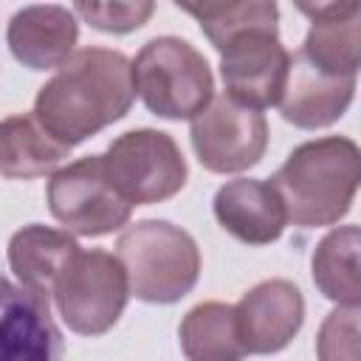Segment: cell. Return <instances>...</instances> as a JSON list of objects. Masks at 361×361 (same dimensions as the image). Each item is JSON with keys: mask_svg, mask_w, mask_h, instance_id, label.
Listing matches in <instances>:
<instances>
[{"mask_svg": "<svg viewBox=\"0 0 361 361\" xmlns=\"http://www.w3.org/2000/svg\"><path fill=\"white\" fill-rule=\"evenodd\" d=\"M361 149L347 135L299 144L268 180L293 226L319 228L338 223L358 192Z\"/></svg>", "mask_w": 361, "mask_h": 361, "instance_id": "cell-2", "label": "cell"}, {"mask_svg": "<svg viewBox=\"0 0 361 361\" xmlns=\"http://www.w3.org/2000/svg\"><path fill=\"white\" fill-rule=\"evenodd\" d=\"M48 209L65 231L79 237H104L127 226L133 206L110 183L102 155H85L48 180Z\"/></svg>", "mask_w": 361, "mask_h": 361, "instance_id": "cell-7", "label": "cell"}, {"mask_svg": "<svg viewBox=\"0 0 361 361\" xmlns=\"http://www.w3.org/2000/svg\"><path fill=\"white\" fill-rule=\"evenodd\" d=\"M135 93L161 118H195L214 96V76L206 56L180 37L149 39L133 62Z\"/></svg>", "mask_w": 361, "mask_h": 361, "instance_id": "cell-4", "label": "cell"}, {"mask_svg": "<svg viewBox=\"0 0 361 361\" xmlns=\"http://www.w3.org/2000/svg\"><path fill=\"white\" fill-rule=\"evenodd\" d=\"M79 39V23L73 8L65 6H25L8 20L6 42L17 62L31 71L59 68Z\"/></svg>", "mask_w": 361, "mask_h": 361, "instance_id": "cell-14", "label": "cell"}, {"mask_svg": "<svg viewBox=\"0 0 361 361\" xmlns=\"http://www.w3.org/2000/svg\"><path fill=\"white\" fill-rule=\"evenodd\" d=\"M104 172L130 206H149L169 200L186 183L189 166L169 133L130 130L121 133L102 152Z\"/></svg>", "mask_w": 361, "mask_h": 361, "instance_id": "cell-5", "label": "cell"}, {"mask_svg": "<svg viewBox=\"0 0 361 361\" xmlns=\"http://www.w3.org/2000/svg\"><path fill=\"white\" fill-rule=\"evenodd\" d=\"M296 8L310 17L307 37L296 54L327 76L355 79L361 54V3H299Z\"/></svg>", "mask_w": 361, "mask_h": 361, "instance_id": "cell-12", "label": "cell"}, {"mask_svg": "<svg viewBox=\"0 0 361 361\" xmlns=\"http://www.w3.org/2000/svg\"><path fill=\"white\" fill-rule=\"evenodd\" d=\"M130 293L149 305L180 302L200 276V248L189 231L169 220H138L116 243Z\"/></svg>", "mask_w": 361, "mask_h": 361, "instance_id": "cell-3", "label": "cell"}, {"mask_svg": "<svg viewBox=\"0 0 361 361\" xmlns=\"http://www.w3.org/2000/svg\"><path fill=\"white\" fill-rule=\"evenodd\" d=\"M79 251V243L68 231L28 223L8 240V265L23 288L42 299H51L59 276Z\"/></svg>", "mask_w": 361, "mask_h": 361, "instance_id": "cell-16", "label": "cell"}, {"mask_svg": "<svg viewBox=\"0 0 361 361\" xmlns=\"http://www.w3.org/2000/svg\"><path fill=\"white\" fill-rule=\"evenodd\" d=\"M135 102L133 62L113 48H79L39 87L37 124L62 147H76L124 118Z\"/></svg>", "mask_w": 361, "mask_h": 361, "instance_id": "cell-1", "label": "cell"}, {"mask_svg": "<svg viewBox=\"0 0 361 361\" xmlns=\"http://www.w3.org/2000/svg\"><path fill=\"white\" fill-rule=\"evenodd\" d=\"M175 6L200 23V31L206 34L212 45H220L228 34L240 28L279 20V8L271 0H245V3H183L178 0Z\"/></svg>", "mask_w": 361, "mask_h": 361, "instance_id": "cell-20", "label": "cell"}, {"mask_svg": "<svg viewBox=\"0 0 361 361\" xmlns=\"http://www.w3.org/2000/svg\"><path fill=\"white\" fill-rule=\"evenodd\" d=\"M355 96V79L327 76L310 68L299 54L290 56L285 90L279 96V113L285 121L302 130H319L338 121Z\"/></svg>", "mask_w": 361, "mask_h": 361, "instance_id": "cell-15", "label": "cell"}, {"mask_svg": "<svg viewBox=\"0 0 361 361\" xmlns=\"http://www.w3.org/2000/svg\"><path fill=\"white\" fill-rule=\"evenodd\" d=\"M276 23L279 20L240 28L220 45H214L220 51V76L226 85V96L251 110L279 104V96L285 90L290 54L279 42Z\"/></svg>", "mask_w": 361, "mask_h": 361, "instance_id": "cell-8", "label": "cell"}, {"mask_svg": "<svg viewBox=\"0 0 361 361\" xmlns=\"http://www.w3.org/2000/svg\"><path fill=\"white\" fill-rule=\"evenodd\" d=\"M0 361H62L48 299L0 276Z\"/></svg>", "mask_w": 361, "mask_h": 361, "instance_id": "cell-11", "label": "cell"}, {"mask_svg": "<svg viewBox=\"0 0 361 361\" xmlns=\"http://www.w3.org/2000/svg\"><path fill=\"white\" fill-rule=\"evenodd\" d=\"M214 217L245 245H268L285 231V206L274 186L259 178H237L214 192Z\"/></svg>", "mask_w": 361, "mask_h": 361, "instance_id": "cell-13", "label": "cell"}, {"mask_svg": "<svg viewBox=\"0 0 361 361\" xmlns=\"http://www.w3.org/2000/svg\"><path fill=\"white\" fill-rule=\"evenodd\" d=\"M358 243V226H338L322 237L310 259L316 288L330 302H338V307H358L361 302Z\"/></svg>", "mask_w": 361, "mask_h": 361, "instance_id": "cell-18", "label": "cell"}, {"mask_svg": "<svg viewBox=\"0 0 361 361\" xmlns=\"http://www.w3.org/2000/svg\"><path fill=\"white\" fill-rule=\"evenodd\" d=\"M130 296L127 274L116 254L79 251L54 288L62 322L79 336L107 333L124 313Z\"/></svg>", "mask_w": 361, "mask_h": 361, "instance_id": "cell-6", "label": "cell"}, {"mask_svg": "<svg viewBox=\"0 0 361 361\" xmlns=\"http://www.w3.org/2000/svg\"><path fill=\"white\" fill-rule=\"evenodd\" d=\"M189 138L197 161L209 172H243L265 155L268 121L259 110H251L223 93L192 118Z\"/></svg>", "mask_w": 361, "mask_h": 361, "instance_id": "cell-9", "label": "cell"}, {"mask_svg": "<svg viewBox=\"0 0 361 361\" xmlns=\"http://www.w3.org/2000/svg\"><path fill=\"white\" fill-rule=\"evenodd\" d=\"M237 336L245 353L271 355L285 350L305 322L302 290L290 279H265L234 305Z\"/></svg>", "mask_w": 361, "mask_h": 361, "instance_id": "cell-10", "label": "cell"}, {"mask_svg": "<svg viewBox=\"0 0 361 361\" xmlns=\"http://www.w3.org/2000/svg\"><path fill=\"white\" fill-rule=\"evenodd\" d=\"M155 6L149 0L138 3H76L73 14H79L85 23H90L99 31L107 34H127L141 28L152 17Z\"/></svg>", "mask_w": 361, "mask_h": 361, "instance_id": "cell-22", "label": "cell"}, {"mask_svg": "<svg viewBox=\"0 0 361 361\" xmlns=\"http://www.w3.org/2000/svg\"><path fill=\"white\" fill-rule=\"evenodd\" d=\"M68 147L54 141L34 116L14 113L0 121V175L8 180H28L51 175L65 158Z\"/></svg>", "mask_w": 361, "mask_h": 361, "instance_id": "cell-17", "label": "cell"}, {"mask_svg": "<svg viewBox=\"0 0 361 361\" xmlns=\"http://www.w3.org/2000/svg\"><path fill=\"white\" fill-rule=\"evenodd\" d=\"M319 361H358V307H336L316 336Z\"/></svg>", "mask_w": 361, "mask_h": 361, "instance_id": "cell-21", "label": "cell"}, {"mask_svg": "<svg viewBox=\"0 0 361 361\" xmlns=\"http://www.w3.org/2000/svg\"><path fill=\"white\" fill-rule=\"evenodd\" d=\"M180 350L186 361H243L245 350L237 336L234 305L200 302L178 327Z\"/></svg>", "mask_w": 361, "mask_h": 361, "instance_id": "cell-19", "label": "cell"}]
</instances>
